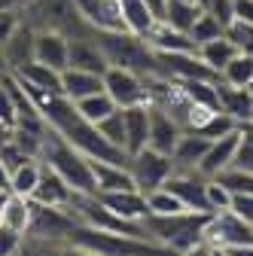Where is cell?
<instances>
[{"label":"cell","mask_w":253,"mask_h":256,"mask_svg":"<svg viewBox=\"0 0 253 256\" xmlns=\"http://www.w3.org/2000/svg\"><path fill=\"white\" fill-rule=\"evenodd\" d=\"M119 10H122L125 30H132V34H138V37H146L152 30V24L159 22V16H156L144 0H119Z\"/></svg>","instance_id":"cell-24"},{"label":"cell","mask_w":253,"mask_h":256,"mask_svg":"<svg viewBox=\"0 0 253 256\" xmlns=\"http://www.w3.org/2000/svg\"><path fill=\"white\" fill-rule=\"evenodd\" d=\"M232 18L253 24V0H232Z\"/></svg>","instance_id":"cell-45"},{"label":"cell","mask_w":253,"mask_h":256,"mask_svg":"<svg viewBox=\"0 0 253 256\" xmlns=\"http://www.w3.org/2000/svg\"><path fill=\"white\" fill-rule=\"evenodd\" d=\"M216 180L223 183L232 196H253V171L244 168H226L223 174H216Z\"/></svg>","instance_id":"cell-35"},{"label":"cell","mask_w":253,"mask_h":256,"mask_svg":"<svg viewBox=\"0 0 253 256\" xmlns=\"http://www.w3.org/2000/svg\"><path fill=\"white\" fill-rule=\"evenodd\" d=\"M223 34L232 40V46L244 55H253V24L250 22H241V18H232L226 28H223Z\"/></svg>","instance_id":"cell-37"},{"label":"cell","mask_w":253,"mask_h":256,"mask_svg":"<svg viewBox=\"0 0 253 256\" xmlns=\"http://www.w3.org/2000/svg\"><path fill=\"white\" fill-rule=\"evenodd\" d=\"M74 107H76V113L86 119V122H92V125H98L104 116H110L113 110H116V104H113V98L107 92H98V94H88V98H82V101H74Z\"/></svg>","instance_id":"cell-30"},{"label":"cell","mask_w":253,"mask_h":256,"mask_svg":"<svg viewBox=\"0 0 253 256\" xmlns=\"http://www.w3.org/2000/svg\"><path fill=\"white\" fill-rule=\"evenodd\" d=\"M10 180H12V171H10V165L4 162V158H0V192H12Z\"/></svg>","instance_id":"cell-48"},{"label":"cell","mask_w":253,"mask_h":256,"mask_svg":"<svg viewBox=\"0 0 253 256\" xmlns=\"http://www.w3.org/2000/svg\"><path fill=\"white\" fill-rule=\"evenodd\" d=\"M202 6L196 4V0H165V10H162V22H168L171 28L177 30H186L189 34V28L196 24Z\"/></svg>","instance_id":"cell-26"},{"label":"cell","mask_w":253,"mask_h":256,"mask_svg":"<svg viewBox=\"0 0 253 256\" xmlns=\"http://www.w3.org/2000/svg\"><path fill=\"white\" fill-rule=\"evenodd\" d=\"M220 110L226 116H232L238 125L253 119V98L250 88H238V86H226L220 82Z\"/></svg>","instance_id":"cell-23"},{"label":"cell","mask_w":253,"mask_h":256,"mask_svg":"<svg viewBox=\"0 0 253 256\" xmlns=\"http://www.w3.org/2000/svg\"><path fill=\"white\" fill-rule=\"evenodd\" d=\"M22 6H0V46H4L12 34H16V30L22 28Z\"/></svg>","instance_id":"cell-40"},{"label":"cell","mask_w":253,"mask_h":256,"mask_svg":"<svg viewBox=\"0 0 253 256\" xmlns=\"http://www.w3.org/2000/svg\"><path fill=\"white\" fill-rule=\"evenodd\" d=\"M235 150H238V128L229 132V134H223V138H214L210 146H208V152H204V158L198 162V174L210 180L216 174H223L226 168H232Z\"/></svg>","instance_id":"cell-12"},{"label":"cell","mask_w":253,"mask_h":256,"mask_svg":"<svg viewBox=\"0 0 253 256\" xmlns=\"http://www.w3.org/2000/svg\"><path fill=\"white\" fill-rule=\"evenodd\" d=\"M196 52H198V58L208 64V68H210L216 76L223 74V68H226V64H229L235 55H238V49L232 46V40H229L226 34H223V37H214V40H208V43H202Z\"/></svg>","instance_id":"cell-25"},{"label":"cell","mask_w":253,"mask_h":256,"mask_svg":"<svg viewBox=\"0 0 253 256\" xmlns=\"http://www.w3.org/2000/svg\"><path fill=\"white\" fill-rule=\"evenodd\" d=\"M10 138H12V128H10V125H4V122H0V146H4V144H6Z\"/></svg>","instance_id":"cell-52"},{"label":"cell","mask_w":253,"mask_h":256,"mask_svg":"<svg viewBox=\"0 0 253 256\" xmlns=\"http://www.w3.org/2000/svg\"><path fill=\"white\" fill-rule=\"evenodd\" d=\"M165 189L174 192L186 210L210 214V208H208V177H202L198 171H174L165 180Z\"/></svg>","instance_id":"cell-9"},{"label":"cell","mask_w":253,"mask_h":256,"mask_svg":"<svg viewBox=\"0 0 253 256\" xmlns=\"http://www.w3.org/2000/svg\"><path fill=\"white\" fill-rule=\"evenodd\" d=\"M232 168L253 171V119L238 125V150H235V162Z\"/></svg>","instance_id":"cell-33"},{"label":"cell","mask_w":253,"mask_h":256,"mask_svg":"<svg viewBox=\"0 0 253 256\" xmlns=\"http://www.w3.org/2000/svg\"><path fill=\"white\" fill-rule=\"evenodd\" d=\"M104 92V76L92 74V70H76V68H64L61 70V94L70 101H82L88 94Z\"/></svg>","instance_id":"cell-21"},{"label":"cell","mask_w":253,"mask_h":256,"mask_svg":"<svg viewBox=\"0 0 253 256\" xmlns=\"http://www.w3.org/2000/svg\"><path fill=\"white\" fill-rule=\"evenodd\" d=\"M208 146H210V138H204L198 132H183L171 150L174 171H198V162L204 158Z\"/></svg>","instance_id":"cell-16"},{"label":"cell","mask_w":253,"mask_h":256,"mask_svg":"<svg viewBox=\"0 0 253 256\" xmlns=\"http://www.w3.org/2000/svg\"><path fill=\"white\" fill-rule=\"evenodd\" d=\"M128 174H132L134 186L146 196V192L165 186V180L174 174V162H171V156H165V152H159V150L144 146L140 152L128 156Z\"/></svg>","instance_id":"cell-6"},{"label":"cell","mask_w":253,"mask_h":256,"mask_svg":"<svg viewBox=\"0 0 253 256\" xmlns=\"http://www.w3.org/2000/svg\"><path fill=\"white\" fill-rule=\"evenodd\" d=\"M30 204H34V202H30ZM74 226H76V216H74L68 208L34 204V208H30L28 235H30V238H40V241H49V244H64Z\"/></svg>","instance_id":"cell-7"},{"label":"cell","mask_w":253,"mask_h":256,"mask_svg":"<svg viewBox=\"0 0 253 256\" xmlns=\"http://www.w3.org/2000/svg\"><path fill=\"white\" fill-rule=\"evenodd\" d=\"M214 256H229V250H220V247H214Z\"/></svg>","instance_id":"cell-54"},{"label":"cell","mask_w":253,"mask_h":256,"mask_svg":"<svg viewBox=\"0 0 253 256\" xmlns=\"http://www.w3.org/2000/svg\"><path fill=\"white\" fill-rule=\"evenodd\" d=\"M10 76V64H6V55H4V46H0V80Z\"/></svg>","instance_id":"cell-51"},{"label":"cell","mask_w":253,"mask_h":256,"mask_svg":"<svg viewBox=\"0 0 253 256\" xmlns=\"http://www.w3.org/2000/svg\"><path fill=\"white\" fill-rule=\"evenodd\" d=\"M146 208H150V216H168V214H180V210H186L183 202L174 196V192H168L165 186L146 192Z\"/></svg>","instance_id":"cell-32"},{"label":"cell","mask_w":253,"mask_h":256,"mask_svg":"<svg viewBox=\"0 0 253 256\" xmlns=\"http://www.w3.org/2000/svg\"><path fill=\"white\" fill-rule=\"evenodd\" d=\"M250 80H253V55H244V52H238L220 74V82L238 86V88H247Z\"/></svg>","instance_id":"cell-31"},{"label":"cell","mask_w":253,"mask_h":256,"mask_svg":"<svg viewBox=\"0 0 253 256\" xmlns=\"http://www.w3.org/2000/svg\"><path fill=\"white\" fill-rule=\"evenodd\" d=\"M189 37H192V43L196 46H202V43H208V40H214V37H223V24H220V18H214L210 12H198V18H196V24L189 28Z\"/></svg>","instance_id":"cell-36"},{"label":"cell","mask_w":253,"mask_h":256,"mask_svg":"<svg viewBox=\"0 0 253 256\" xmlns=\"http://www.w3.org/2000/svg\"><path fill=\"white\" fill-rule=\"evenodd\" d=\"M40 174H43V162H40V158H24L22 165L12 168V180H10L12 192H16V196L30 198V192H34L37 183H40Z\"/></svg>","instance_id":"cell-29"},{"label":"cell","mask_w":253,"mask_h":256,"mask_svg":"<svg viewBox=\"0 0 253 256\" xmlns=\"http://www.w3.org/2000/svg\"><path fill=\"white\" fill-rule=\"evenodd\" d=\"M94 128H98V134H101L104 140H110L113 146H119V150L125 152V122H122V107H116L110 116H104Z\"/></svg>","instance_id":"cell-34"},{"label":"cell","mask_w":253,"mask_h":256,"mask_svg":"<svg viewBox=\"0 0 253 256\" xmlns=\"http://www.w3.org/2000/svg\"><path fill=\"white\" fill-rule=\"evenodd\" d=\"M144 40L150 43L152 52H196V49H198L186 30H177V28H171V24L162 22V18L152 24V30H150Z\"/></svg>","instance_id":"cell-19"},{"label":"cell","mask_w":253,"mask_h":256,"mask_svg":"<svg viewBox=\"0 0 253 256\" xmlns=\"http://www.w3.org/2000/svg\"><path fill=\"white\" fill-rule=\"evenodd\" d=\"M204 241L220 250L244 247V244H253V226L244 222L235 210H214L208 214V222H204Z\"/></svg>","instance_id":"cell-5"},{"label":"cell","mask_w":253,"mask_h":256,"mask_svg":"<svg viewBox=\"0 0 253 256\" xmlns=\"http://www.w3.org/2000/svg\"><path fill=\"white\" fill-rule=\"evenodd\" d=\"M177 256H214V247H210L208 241H202V244L189 247V250H183V253H177Z\"/></svg>","instance_id":"cell-47"},{"label":"cell","mask_w":253,"mask_h":256,"mask_svg":"<svg viewBox=\"0 0 253 256\" xmlns=\"http://www.w3.org/2000/svg\"><path fill=\"white\" fill-rule=\"evenodd\" d=\"M70 198H74V189L61 180L55 171H49L43 165L40 183H37L34 192H30V202H34V204H46V208H70Z\"/></svg>","instance_id":"cell-17"},{"label":"cell","mask_w":253,"mask_h":256,"mask_svg":"<svg viewBox=\"0 0 253 256\" xmlns=\"http://www.w3.org/2000/svg\"><path fill=\"white\" fill-rule=\"evenodd\" d=\"M40 162L55 171L74 192H94V180H92V158L86 152H80L74 144H68L61 134H55L52 128L43 138L40 146Z\"/></svg>","instance_id":"cell-1"},{"label":"cell","mask_w":253,"mask_h":256,"mask_svg":"<svg viewBox=\"0 0 253 256\" xmlns=\"http://www.w3.org/2000/svg\"><path fill=\"white\" fill-rule=\"evenodd\" d=\"M204 12H210L214 18H220V24H229L232 22V0H208V6Z\"/></svg>","instance_id":"cell-43"},{"label":"cell","mask_w":253,"mask_h":256,"mask_svg":"<svg viewBox=\"0 0 253 256\" xmlns=\"http://www.w3.org/2000/svg\"><path fill=\"white\" fill-rule=\"evenodd\" d=\"M58 256H98V253L88 250V247H80V244H61Z\"/></svg>","instance_id":"cell-46"},{"label":"cell","mask_w":253,"mask_h":256,"mask_svg":"<svg viewBox=\"0 0 253 256\" xmlns=\"http://www.w3.org/2000/svg\"><path fill=\"white\" fill-rule=\"evenodd\" d=\"M24 24L34 30H58L64 37H86L94 30L82 22L76 0H30L28 6H22Z\"/></svg>","instance_id":"cell-4"},{"label":"cell","mask_w":253,"mask_h":256,"mask_svg":"<svg viewBox=\"0 0 253 256\" xmlns=\"http://www.w3.org/2000/svg\"><path fill=\"white\" fill-rule=\"evenodd\" d=\"M4 55L10 64V74H18L24 64L34 61V28L22 22V28L4 43Z\"/></svg>","instance_id":"cell-22"},{"label":"cell","mask_w":253,"mask_h":256,"mask_svg":"<svg viewBox=\"0 0 253 256\" xmlns=\"http://www.w3.org/2000/svg\"><path fill=\"white\" fill-rule=\"evenodd\" d=\"M0 122L16 128V94H12V74L0 80Z\"/></svg>","instance_id":"cell-39"},{"label":"cell","mask_w":253,"mask_h":256,"mask_svg":"<svg viewBox=\"0 0 253 256\" xmlns=\"http://www.w3.org/2000/svg\"><path fill=\"white\" fill-rule=\"evenodd\" d=\"M104 92L113 98L116 107H138V104H150L146 98V76L125 70V68H107L104 74Z\"/></svg>","instance_id":"cell-8"},{"label":"cell","mask_w":253,"mask_h":256,"mask_svg":"<svg viewBox=\"0 0 253 256\" xmlns=\"http://www.w3.org/2000/svg\"><path fill=\"white\" fill-rule=\"evenodd\" d=\"M22 241H24L22 232H16V229H10V226L0 222V256H18Z\"/></svg>","instance_id":"cell-42"},{"label":"cell","mask_w":253,"mask_h":256,"mask_svg":"<svg viewBox=\"0 0 253 256\" xmlns=\"http://www.w3.org/2000/svg\"><path fill=\"white\" fill-rule=\"evenodd\" d=\"M125 122V156H134L150 144V104L122 107Z\"/></svg>","instance_id":"cell-15"},{"label":"cell","mask_w":253,"mask_h":256,"mask_svg":"<svg viewBox=\"0 0 253 256\" xmlns=\"http://www.w3.org/2000/svg\"><path fill=\"white\" fill-rule=\"evenodd\" d=\"M6 196H10V192H0V216H4V202H6Z\"/></svg>","instance_id":"cell-53"},{"label":"cell","mask_w":253,"mask_h":256,"mask_svg":"<svg viewBox=\"0 0 253 256\" xmlns=\"http://www.w3.org/2000/svg\"><path fill=\"white\" fill-rule=\"evenodd\" d=\"M68 68H76V70H92V74H107V58L94 40V34H86V37H70V55H68Z\"/></svg>","instance_id":"cell-13"},{"label":"cell","mask_w":253,"mask_h":256,"mask_svg":"<svg viewBox=\"0 0 253 256\" xmlns=\"http://www.w3.org/2000/svg\"><path fill=\"white\" fill-rule=\"evenodd\" d=\"M68 55H70V37L58 34V30H34V61L64 70Z\"/></svg>","instance_id":"cell-11"},{"label":"cell","mask_w":253,"mask_h":256,"mask_svg":"<svg viewBox=\"0 0 253 256\" xmlns=\"http://www.w3.org/2000/svg\"><path fill=\"white\" fill-rule=\"evenodd\" d=\"M229 210H235L244 222H250V226H253V196H232Z\"/></svg>","instance_id":"cell-44"},{"label":"cell","mask_w":253,"mask_h":256,"mask_svg":"<svg viewBox=\"0 0 253 256\" xmlns=\"http://www.w3.org/2000/svg\"><path fill=\"white\" fill-rule=\"evenodd\" d=\"M98 198L104 208H110L116 216L122 220H132V222H140L144 216H150V208H146V196L140 189H119V192H98Z\"/></svg>","instance_id":"cell-14"},{"label":"cell","mask_w":253,"mask_h":256,"mask_svg":"<svg viewBox=\"0 0 253 256\" xmlns=\"http://www.w3.org/2000/svg\"><path fill=\"white\" fill-rule=\"evenodd\" d=\"M12 4H16V6H28V4H30V0H12Z\"/></svg>","instance_id":"cell-55"},{"label":"cell","mask_w":253,"mask_h":256,"mask_svg":"<svg viewBox=\"0 0 253 256\" xmlns=\"http://www.w3.org/2000/svg\"><path fill=\"white\" fill-rule=\"evenodd\" d=\"M144 4H146V6H150V10H152L156 16L162 18V10H165V0H144Z\"/></svg>","instance_id":"cell-49"},{"label":"cell","mask_w":253,"mask_h":256,"mask_svg":"<svg viewBox=\"0 0 253 256\" xmlns=\"http://www.w3.org/2000/svg\"><path fill=\"white\" fill-rule=\"evenodd\" d=\"M30 208H34V204H30V198L10 192L6 202H4V216H0V222H4V226H10V229H16V232H22V235H28Z\"/></svg>","instance_id":"cell-27"},{"label":"cell","mask_w":253,"mask_h":256,"mask_svg":"<svg viewBox=\"0 0 253 256\" xmlns=\"http://www.w3.org/2000/svg\"><path fill=\"white\" fill-rule=\"evenodd\" d=\"M144 229L156 244H165L174 253H183L189 247H196L204 241V222L208 214L202 210H180L168 216H144Z\"/></svg>","instance_id":"cell-2"},{"label":"cell","mask_w":253,"mask_h":256,"mask_svg":"<svg viewBox=\"0 0 253 256\" xmlns=\"http://www.w3.org/2000/svg\"><path fill=\"white\" fill-rule=\"evenodd\" d=\"M76 10L92 30H125L119 0H76Z\"/></svg>","instance_id":"cell-10"},{"label":"cell","mask_w":253,"mask_h":256,"mask_svg":"<svg viewBox=\"0 0 253 256\" xmlns=\"http://www.w3.org/2000/svg\"><path fill=\"white\" fill-rule=\"evenodd\" d=\"M92 180H94V196L98 192H119V189H138L128 165H116V162H98L92 158Z\"/></svg>","instance_id":"cell-20"},{"label":"cell","mask_w":253,"mask_h":256,"mask_svg":"<svg viewBox=\"0 0 253 256\" xmlns=\"http://www.w3.org/2000/svg\"><path fill=\"white\" fill-rule=\"evenodd\" d=\"M94 40L110 68H125L144 76L156 74V52L144 37L132 34V30H94Z\"/></svg>","instance_id":"cell-3"},{"label":"cell","mask_w":253,"mask_h":256,"mask_svg":"<svg viewBox=\"0 0 253 256\" xmlns=\"http://www.w3.org/2000/svg\"><path fill=\"white\" fill-rule=\"evenodd\" d=\"M229 204H232V192L216 177H210L208 180V208H210V214L214 210H229Z\"/></svg>","instance_id":"cell-41"},{"label":"cell","mask_w":253,"mask_h":256,"mask_svg":"<svg viewBox=\"0 0 253 256\" xmlns=\"http://www.w3.org/2000/svg\"><path fill=\"white\" fill-rule=\"evenodd\" d=\"M183 134V128L162 110V107H152L150 104V150H159V152H165V156H171V150H174V144H177V138Z\"/></svg>","instance_id":"cell-18"},{"label":"cell","mask_w":253,"mask_h":256,"mask_svg":"<svg viewBox=\"0 0 253 256\" xmlns=\"http://www.w3.org/2000/svg\"><path fill=\"white\" fill-rule=\"evenodd\" d=\"M18 82L24 86H37V88H58L61 92V70L49 68V64H40V61H30L18 74H12Z\"/></svg>","instance_id":"cell-28"},{"label":"cell","mask_w":253,"mask_h":256,"mask_svg":"<svg viewBox=\"0 0 253 256\" xmlns=\"http://www.w3.org/2000/svg\"><path fill=\"white\" fill-rule=\"evenodd\" d=\"M229 256H253V244H244V247H232Z\"/></svg>","instance_id":"cell-50"},{"label":"cell","mask_w":253,"mask_h":256,"mask_svg":"<svg viewBox=\"0 0 253 256\" xmlns=\"http://www.w3.org/2000/svg\"><path fill=\"white\" fill-rule=\"evenodd\" d=\"M238 128V122L232 119V116H226L223 110H214L202 125H198V134H204V138H223V134H229V132H235Z\"/></svg>","instance_id":"cell-38"}]
</instances>
